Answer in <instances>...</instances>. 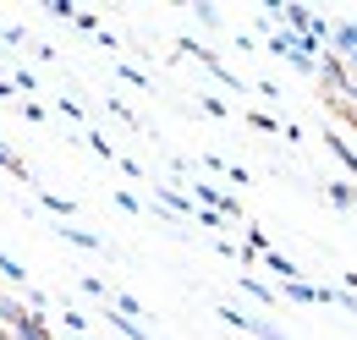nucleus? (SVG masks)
<instances>
[{"instance_id": "2", "label": "nucleus", "mask_w": 357, "mask_h": 340, "mask_svg": "<svg viewBox=\"0 0 357 340\" xmlns=\"http://www.w3.org/2000/svg\"><path fill=\"white\" fill-rule=\"evenodd\" d=\"M324 198H330L335 209H352L357 214V187H352V181H330V187H324Z\"/></svg>"}, {"instance_id": "3", "label": "nucleus", "mask_w": 357, "mask_h": 340, "mask_svg": "<svg viewBox=\"0 0 357 340\" xmlns=\"http://www.w3.org/2000/svg\"><path fill=\"white\" fill-rule=\"evenodd\" d=\"M55 236H61V242H77V247H89V253H99V247H105L93 231H77V225H55Z\"/></svg>"}, {"instance_id": "5", "label": "nucleus", "mask_w": 357, "mask_h": 340, "mask_svg": "<svg viewBox=\"0 0 357 340\" xmlns=\"http://www.w3.org/2000/svg\"><path fill=\"white\" fill-rule=\"evenodd\" d=\"M280 291L291 302H319V286H308V280H280Z\"/></svg>"}, {"instance_id": "9", "label": "nucleus", "mask_w": 357, "mask_h": 340, "mask_svg": "<svg viewBox=\"0 0 357 340\" xmlns=\"http://www.w3.org/2000/svg\"><path fill=\"white\" fill-rule=\"evenodd\" d=\"M192 17H198L204 28H220V11H215V6H192Z\"/></svg>"}, {"instance_id": "6", "label": "nucleus", "mask_w": 357, "mask_h": 340, "mask_svg": "<svg viewBox=\"0 0 357 340\" xmlns=\"http://www.w3.org/2000/svg\"><path fill=\"white\" fill-rule=\"evenodd\" d=\"M0 275H6V280H17V286L28 280V269H22V263H17L11 253H0Z\"/></svg>"}, {"instance_id": "12", "label": "nucleus", "mask_w": 357, "mask_h": 340, "mask_svg": "<svg viewBox=\"0 0 357 340\" xmlns=\"http://www.w3.org/2000/svg\"><path fill=\"white\" fill-rule=\"evenodd\" d=\"M0 99H11V83H6V77H0Z\"/></svg>"}, {"instance_id": "1", "label": "nucleus", "mask_w": 357, "mask_h": 340, "mask_svg": "<svg viewBox=\"0 0 357 340\" xmlns=\"http://www.w3.org/2000/svg\"><path fill=\"white\" fill-rule=\"evenodd\" d=\"M330 44H335V55L352 66L357 61V22H335V28H330Z\"/></svg>"}, {"instance_id": "7", "label": "nucleus", "mask_w": 357, "mask_h": 340, "mask_svg": "<svg viewBox=\"0 0 357 340\" xmlns=\"http://www.w3.org/2000/svg\"><path fill=\"white\" fill-rule=\"evenodd\" d=\"M61 324H66V335H89V313H61Z\"/></svg>"}, {"instance_id": "11", "label": "nucleus", "mask_w": 357, "mask_h": 340, "mask_svg": "<svg viewBox=\"0 0 357 340\" xmlns=\"http://www.w3.org/2000/svg\"><path fill=\"white\" fill-rule=\"evenodd\" d=\"M116 203H121V214H143V203H137L132 192H116Z\"/></svg>"}, {"instance_id": "10", "label": "nucleus", "mask_w": 357, "mask_h": 340, "mask_svg": "<svg viewBox=\"0 0 357 340\" xmlns=\"http://www.w3.org/2000/svg\"><path fill=\"white\" fill-rule=\"evenodd\" d=\"M242 291H248V297H253V302H269V286H259V280H253V275H248V280H242Z\"/></svg>"}, {"instance_id": "4", "label": "nucleus", "mask_w": 357, "mask_h": 340, "mask_svg": "<svg viewBox=\"0 0 357 340\" xmlns=\"http://www.w3.org/2000/svg\"><path fill=\"white\" fill-rule=\"evenodd\" d=\"M264 269L275 275V280H303V269H297L291 258H280V253H264Z\"/></svg>"}, {"instance_id": "8", "label": "nucleus", "mask_w": 357, "mask_h": 340, "mask_svg": "<svg viewBox=\"0 0 357 340\" xmlns=\"http://www.w3.org/2000/svg\"><path fill=\"white\" fill-rule=\"evenodd\" d=\"M50 17H61V22L72 17V22H77V6H72V0H50Z\"/></svg>"}]
</instances>
